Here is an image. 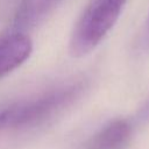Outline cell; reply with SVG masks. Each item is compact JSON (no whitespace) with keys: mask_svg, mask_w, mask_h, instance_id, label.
I'll use <instances>...</instances> for the list:
<instances>
[{"mask_svg":"<svg viewBox=\"0 0 149 149\" xmlns=\"http://www.w3.org/2000/svg\"><path fill=\"white\" fill-rule=\"evenodd\" d=\"M81 90V83L50 91L38 98L17 102L0 112V132L35 125L71 102Z\"/></svg>","mask_w":149,"mask_h":149,"instance_id":"7a4b0ae2","label":"cell"},{"mask_svg":"<svg viewBox=\"0 0 149 149\" xmlns=\"http://www.w3.org/2000/svg\"><path fill=\"white\" fill-rule=\"evenodd\" d=\"M63 0H23L15 15L14 24L20 30L30 29L45 20Z\"/></svg>","mask_w":149,"mask_h":149,"instance_id":"5b68a950","label":"cell"},{"mask_svg":"<svg viewBox=\"0 0 149 149\" xmlns=\"http://www.w3.org/2000/svg\"><path fill=\"white\" fill-rule=\"evenodd\" d=\"M132 137V126L123 119L107 123L86 144L87 149H125Z\"/></svg>","mask_w":149,"mask_h":149,"instance_id":"277c9868","label":"cell"},{"mask_svg":"<svg viewBox=\"0 0 149 149\" xmlns=\"http://www.w3.org/2000/svg\"><path fill=\"white\" fill-rule=\"evenodd\" d=\"M128 0H90L70 37V52L74 57L90 54L116 23Z\"/></svg>","mask_w":149,"mask_h":149,"instance_id":"6da1fadb","label":"cell"},{"mask_svg":"<svg viewBox=\"0 0 149 149\" xmlns=\"http://www.w3.org/2000/svg\"><path fill=\"white\" fill-rule=\"evenodd\" d=\"M33 42L24 33H14L0 40V78L22 65L31 55Z\"/></svg>","mask_w":149,"mask_h":149,"instance_id":"3957f363","label":"cell"}]
</instances>
